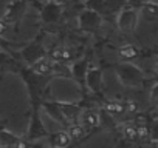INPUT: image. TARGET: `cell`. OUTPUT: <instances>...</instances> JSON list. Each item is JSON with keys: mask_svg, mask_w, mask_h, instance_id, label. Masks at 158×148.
<instances>
[{"mask_svg": "<svg viewBox=\"0 0 158 148\" xmlns=\"http://www.w3.org/2000/svg\"><path fill=\"white\" fill-rule=\"evenodd\" d=\"M28 145H27V142L25 140H17V143H16V148H27Z\"/></svg>", "mask_w": 158, "mask_h": 148, "instance_id": "30bf717a", "label": "cell"}, {"mask_svg": "<svg viewBox=\"0 0 158 148\" xmlns=\"http://www.w3.org/2000/svg\"><path fill=\"white\" fill-rule=\"evenodd\" d=\"M107 111H109V113H116V110H115V103H109V105H107Z\"/></svg>", "mask_w": 158, "mask_h": 148, "instance_id": "8fae6325", "label": "cell"}, {"mask_svg": "<svg viewBox=\"0 0 158 148\" xmlns=\"http://www.w3.org/2000/svg\"><path fill=\"white\" fill-rule=\"evenodd\" d=\"M87 122H89V125H98V123H99L98 114H96V113H89V114H87Z\"/></svg>", "mask_w": 158, "mask_h": 148, "instance_id": "5b68a950", "label": "cell"}, {"mask_svg": "<svg viewBox=\"0 0 158 148\" xmlns=\"http://www.w3.org/2000/svg\"><path fill=\"white\" fill-rule=\"evenodd\" d=\"M34 71L39 72V74H47L50 71V63L47 60H39L36 65H34Z\"/></svg>", "mask_w": 158, "mask_h": 148, "instance_id": "6da1fadb", "label": "cell"}, {"mask_svg": "<svg viewBox=\"0 0 158 148\" xmlns=\"http://www.w3.org/2000/svg\"><path fill=\"white\" fill-rule=\"evenodd\" d=\"M136 133H138V137H146V136L149 134V130H147L146 127H139V128L136 130Z\"/></svg>", "mask_w": 158, "mask_h": 148, "instance_id": "ba28073f", "label": "cell"}, {"mask_svg": "<svg viewBox=\"0 0 158 148\" xmlns=\"http://www.w3.org/2000/svg\"><path fill=\"white\" fill-rule=\"evenodd\" d=\"M138 110V105L135 103V102H129L127 103V111H130V113H135Z\"/></svg>", "mask_w": 158, "mask_h": 148, "instance_id": "9c48e42d", "label": "cell"}, {"mask_svg": "<svg viewBox=\"0 0 158 148\" xmlns=\"http://www.w3.org/2000/svg\"><path fill=\"white\" fill-rule=\"evenodd\" d=\"M62 53H64L62 48H54V49H51V57L59 60V59H62Z\"/></svg>", "mask_w": 158, "mask_h": 148, "instance_id": "52a82bcc", "label": "cell"}, {"mask_svg": "<svg viewBox=\"0 0 158 148\" xmlns=\"http://www.w3.org/2000/svg\"><path fill=\"white\" fill-rule=\"evenodd\" d=\"M119 53H121V56H123V57H129V59L136 56V49H135L133 46H130V45H126V46H123Z\"/></svg>", "mask_w": 158, "mask_h": 148, "instance_id": "3957f363", "label": "cell"}, {"mask_svg": "<svg viewBox=\"0 0 158 148\" xmlns=\"http://www.w3.org/2000/svg\"><path fill=\"white\" fill-rule=\"evenodd\" d=\"M68 142H70V134L68 133H59L56 136V145L65 146V145H68Z\"/></svg>", "mask_w": 158, "mask_h": 148, "instance_id": "7a4b0ae2", "label": "cell"}, {"mask_svg": "<svg viewBox=\"0 0 158 148\" xmlns=\"http://www.w3.org/2000/svg\"><path fill=\"white\" fill-rule=\"evenodd\" d=\"M156 148H158V143H156Z\"/></svg>", "mask_w": 158, "mask_h": 148, "instance_id": "4fadbf2b", "label": "cell"}, {"mask_svg": "<svg viewBox=\"0 0 158 148\" xmlns=\"http://www.w3.org/2000/svg\"><path fill=\"white\" fill-rule=\"evenodd\" d=\"M68 134H70V137L77 139V137H81V136H82V128L79 127V125H73V127H70Z\"/></svg>", "mask_w": 158, "mask_h": 148, "instance_id": "277c9868", "label": "cell"}, {"mask_svg": "<svg viewBox=\"0 0 158 148\" xmlns=\"http://www.w3.org/2000/svg\"><path fill=\"white\" fill-rule=\"evenodd\" d=\"M115 110H116V113H123V105H119V103H115Z\"/></svg>", "mask_w": 158, "mask_h": 148, "instance_id": "7c38bea8", "label": "cell"}, {"mask_svg": "<svg viewBox=\"0 0 158 148\" xmlns=\"http://www.w3.org/2000/svg\"><path fill=\"white\" fill-rule=\"evenodd\" d=\"M126 136H127L129 139H135V137H138L136 128H133L132 125H127V127H126Z\"/></svg>", "mask_w": 158, "mask_h": 148, "instance_id": "8992f818", "label": "cell"}]
</instances>
